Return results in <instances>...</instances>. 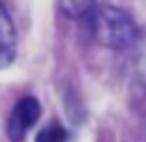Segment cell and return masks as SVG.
Wrapping results in <instances>:
<instances>
[{
	"label": "cell",
	"instance_id": "6da1fadb",
	"mask_svg": "<svg viewBox=\"0 0 146 142\" xmlns=\"http://www.w3.org/2000/svg\"><path fill=\"white\" fill-rule=\"evenodd\" d=\"M84 18L94 37L110 48H128L139 34L135 21L112 5H89Z\"/></svg>",
	"mask_w": 146,
	"mask_h": 142
},
{
	"label": "cell",
	"instance_id": "3957f363",
	"mask_svg": "<svg viewBox=\"0 0 146 142\" xmlns=\"http://www.w3.org/2000/svg\"><path fill=\"white\" fill-rule=\"evenodd\" d=\"M14 57H16V30L7 9L0 5V69L9 66Z\"/></svg>",
	"mask_w": 146,
	"mask_h": 142
},
{
	"label": "cell",
	"instance_id": "277c9868",
	"mask_svg": "<svg viewBox=\"0 0 146 142\" xmlns=\"http://www.w3.org/2000/svg\"><path fill=\"white\" fill-rule=\"evenodd\" d=\"M66 137H68L66 128L62 124H57V121H50L48 126H43L39 131L36 142H66Z\"/></svg>",
	"mask_w": 146,
	"mask_h": 142
},
{
	"label": "cell",
	"instance_id": "7a4b0ae2",
	"mask_svg": "<svg viewBox=\"0 0 146 142\" xmlns=\"http://www.w3.org/2000/svg\"><path fill=\"white\" fill-rule=\"evenodd\" d=\"M39 115H41L39 101L34 96H23L14 105V110L9 112V117H7V137L11 142H23L25 135H27V131L36 124Z\"/></svg>",
	"mask_w": 146,
	"mask_h": 142
}]
</instances>
